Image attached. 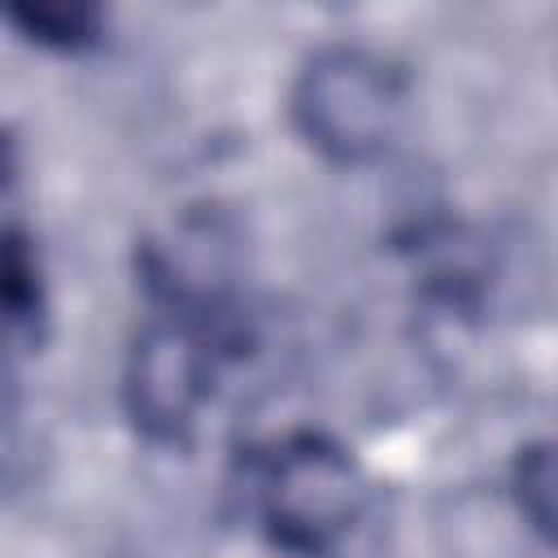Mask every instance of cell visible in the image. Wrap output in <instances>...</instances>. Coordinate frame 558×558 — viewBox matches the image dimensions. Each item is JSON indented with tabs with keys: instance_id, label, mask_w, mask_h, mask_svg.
Returning a JSON list of instances; mask_svg holds the SVG:
<instances>
[{
	"instance_id": "1",
	"label": "cell",
	"mask_w": 558,
	"mask_h": 558,
	"mask_svg": "<svg viewBox=\"0 0 558 558\" xmlns=\"http://www.w3.org/2000/svg\"><path fill=\"white\" fill-rule=\"evenodd\" d=\"M366 501L357 462L327 436L301 432L270 449L257 475V514L288 554L318 558L344 541Z\"/></svg>"
},
{
	"instance_id": "2",
	"label": "cell",
	"mask_w": 558,
	"mask_h": 558,
	"mask_svg": "<svg viewBox=\"0 0 558 558\" xmlns=\"http://www.w3.org/2000/svg\"><path fill=\"white\" fill-rule=\"evenodd\" d=\"M401 74L362 48H323L292 92L301 135L336 161H366L384 153L401 126Z\"/></svg>"
},
{
	"instance_id": "6",
	"label": "cell",
	"mask_w": 558,
	"mask_h": 558,
	"mask_svg": "<svg viewBox=\"0 0 558 558\" xmlns=\"http://www.w3.org/2000/svg\"><path fill=\"white\" fill-rule=\"evenodd\" d=\"M9 17L48 48H83L100 35V9L92 4H17Z\"/></svg>"
},
{
	"instance_id": "8",
	"label": "cell",
	"mask_w": 558,
	"mask_h": 558,
	"mask_svg": "<svg viewBox=\"0 0 558 558\" xmlns=\"http://www.w3.org/2000/svg\"><path fill=\"white\" fill-rule=\"evenodd\" d=\"M13 445H17V401H13V388L0 379V471L13 458Z\"/></svg>"
},
{
	"instance_id": "5",
	"label": "cell",
	"mask_w": 558,
	"mask_h": 558,
	"mask_svg": "<svg viewBox=\"0 0 558 558\" xmlns=\"http://www.w3.org/2000/svg\"><path fill=\"white\" fill-rule=\"evenodd\" d=\"M39 270L31 244L13 231L0 235V340L13 331H31L39 318Z\"/></svg>"
},
{
	"instance_id": "3",
	"label": "cell",
	"mask_w": 558,
	"mask_h": 558,
	"mask_svg": "<svg viewBox=\"0 0 558 558\" xmlns=\"http://www.w3.org/2000/svg\"><path fill=\"white\" fill-rule=\"evenodd\" d=\"M214 336L205 318L174 314L153 323L126 362V410L153 440H179L209 397Z\"/></svg>"
},
{
	"instance_id": "4",
	"label": "cell",
	"mask_w": 558,
	"mask_h": 558,
	"mask_svg": "<svg viewBox=\"0 0 558 558\" xmlns=\"http://www.w3.org/2000/svg\"><path fill=\"white\" fill-rule=\"evenodd\" d=\"M148 283L187 318L218 310L231 275V235L214 218H183L144 253Z\"/></svg>"
},
{
	"instance_id": "7",
	"label": "cell",
	"mask_w": 558,
	"mask_h": 558,
	"mask_svg": "<svg viewBox=\"0 0 558 558\" xmlns=\"http://www.w3.org/2000/svg\"><path fill=\"white\" fill-rule=\"evenodd\" d=\"M519 510L532 519L536 532L549 536V523H554V458H549V445H536L519 458Z\"/></svg>"
}]
</instances>
